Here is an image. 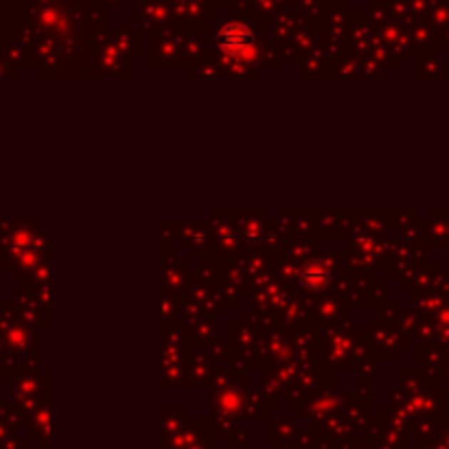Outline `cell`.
I'll list each match as a JSON object with an SVG mask.
<instances>
[{
    "instance_id": "1",
    "label": "cell",
    "mask_w": 449,
    "mask_h": 449,
    "mask_svg": "<svg viewBox=\"0 0 449 449\" xmlns=\"http://www.w3.org/2000/svg\"><path fill=\"white\" fill-rule=\"evenodd\" d=\"M217 46L228 55H248L254 51V33L242 22H228L215 33Z\"/></svg>"
}]
</instances>
